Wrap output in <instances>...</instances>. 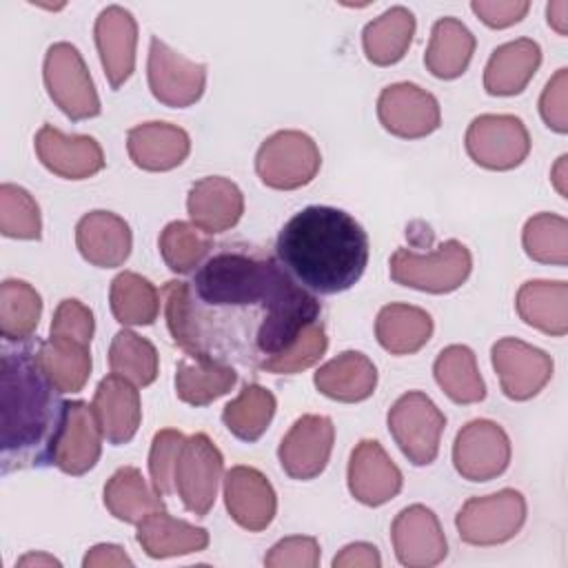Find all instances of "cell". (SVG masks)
<instances>
[{
  "mask_svg": "<svg viewBox=\"0 0 568 568\" xmlns=\"http://www.w3.org/2000/svg\"><path fill=\"white\" fill-rule=\"evenodd\" d=\"M351 495L364 506H382L399 495L404 477L377 439H362L348 459Z\"/></svg>",
  "mask_w": 568,
  "mask_h": 568,
  "instance_id": "e0dca14e",
  "label": "cell"
},
{
  "mask_svg": "<svg viewBox=\"0 0 568 568\" xmlns=\"http://www.w3.org/2000/svg\"><path fill=\"white\" fill-rule=\"evenodd\" d=\"M433 335V317L410 304H386L375 320V337L390 355H413Z\"/></svg>",
  "mask_w": 568,
  "mask_h": 568,
  "instance_id": "f546056e",
  "label": "cell"
},
{
  "mask_svg": "<svg viewBox=\"0 0 568 568\" xmlns=\"http://www.w3.org/2000/svg\"><path fill=\"white\" fill-rule=\"evenodd\" d=\"M42 373L36 353L7 351L0 359V444L18 462H47L49 439L62 402Z\"/></svg>",
  "mask_w": 568,
  "mask_h": 568,
  "instance_id": "7a4b0ae2",
  "label": "cell"
},
{
  "mask_svg": "<svg viewBox=\"0 0 568 568\" xmlns=\"http://www.w3.org/2000/svg\"><path fill=\"white\" fill-rule=\"evenodd\" d=\"M322 166L315 140L302 131L284 129L268 135L255 155V171L262 184L277 191H293L313 182Z\"/></svg>",
  "mask_w": 568,
  "mask_h": 568,
  "instance_id": "277c9868",
  "label": "cell"
},
{
  "mask_svg": "<svg viewBox=\"0 0 568 568\" xmlns=\"http://www.w3.org/2000/svg\"><path fill=\"white\" fill-rule=\"evenodd\" d=\"M146 78L153 98L171 109L195 104L206 87V67L189 60L160 38H151Z\"/></svg>",
  "mask_w": 568,
  "mask_h": 568,
  "instance_id": "8fae6325",
  "label": "cell"
},
{
  "mask_svg": "<svg viewBox=\"0 0 568 568\" xmlns=\"http://www.w3.org/2000/svg\"><path fill=\"white\" fill-rule=\"evenodd\" d=\"M326 348H328L326 331H324L322 322L315 320L297 335V339L286 351L260 362L257 368L273 373V375H293V373L306 371L313 364H317L322 359V355L326 353Z\"/></svg>",
  "mask_w": 568,
  "mask_h": 568,
  "instance_id": "ee69618b",
  "label": "cell"
},
{
  "mask_svg": "<svg viewBox=\"0 0 568 568\" xmlns=\"http://www.w3.org/2000/svg\"><path fill=\"white\" fill-rule=\"evenodd\" d=\"M377 118L390 135L404 140L426 138L442 124L437 98L413 82H395L382 89Z\"/></svg>",
  "mask_w": 568,
  "mask_h": 568,
  "instance_id": "5bb4252c",
  "label": "cell"
},
{
  "mask_svg": "<svg viewBox=\"0 0 568 568\" xmlns=\"http://www.w3.org/2000/svg\"><path fill=\"white\" fill-rule=\"evenodd\" d=\"M102 437L93 406L82 399L62 402L58 424L49 439L47 462L67 475H84L100 459Z\"/></svg>",
  "mask_w": 568,
  "mask_h": 568,
  "instance_id": "8992f818",
  "label": "cell"
},
{
  "mask_svg": "<svg viewBox=\"0 0 568 568\" xmlns=\"http://www.w3.org/2000/svg\"><path fill=\"white\" fill-rule=\"evenodd\" d=\"M521 244L530 260L539 264H568V222L555 213H537L526 220Z\"/></svg>",
  "mask_w": 568,
  "mask_h": 568,
  "instance_id": "60d3db41",
  "label": "cell"
},
{
  "mask_svg": "<svg viewBox=\"0 0 568 568\" xmlns=\"http://www.w3.org/2000/svg\"><path fill=\"white\" fill-rule=\"evenodd\" d=\"M109 304L113 317L124 326H149L160 313V293L142 275L122 271L111 280Z\"/></svg>",
  "mask_w": 568,
  "mask_h": 568,
  "instance_id": "d590c367",
  "label": "cell"
},
{
  "mask_svg": "<svg viewBox=\"0 0 568 568\" xmlns=\"http://www.w3.org/2000/svg\"><path fill=\"white\" fill-rule=\"evenodd\" d=\"M475 36L470 29L457 18H439L433 24L430 42L424 53V64L430 75L439 80L459 78L475 53Z\"/></svg>",
  "mask_w": 568,
  "mask_h": 568,
  "instance_id": "4dcf8cb0",
  "label": "cell"
},
{
  "mask_svg": "<svg viewBox=\"0 0 568 568\" xmlns=\"http://www.w3.org/2000/svg\"><path fill=\"white\" fill-rule=\"evenodd\" d=\"M433 375L437 386L455 404H477L486 397V384L479 375L477 357L464 344L446 346L433 364Z\"/></svg>",
  "mask_w": 568,
  "mask_h": 568,
  "instance_id": "e575fe53",
  "label": "cell"
},
{
  "mask_svg": "<svg viewBox=\"0 0 568 568\" xmlns=\"http://www.w3.org/2000/svg\"><path fill=\"white\" fill-rule=\"evenodd\" d=\"M126 151L131 162L142 171H171L186 160L191 138L178 124L142 122L129 129Z\"/></svg>",
  "mask_w": 568,
  "mask_h": 568,
  "instance_id": "cb8c5ba5",
  "label": "cell"
},
{
  "mask_svg": "<svg viewBox=\"0 0 568 568\" xmlns=\"http://www.w3.org/2000/svg\"><path fill=\"white\" fill-rule=\"evenodd\" d=\"M335 442V426L326 415H302L282 437L277 459L293 479H315L324 473Z\"/></svg>",
  "mask_w": 568,
  "mask_h": 568,
  "instance_id": "9a60e30c",
  "label": "cell"
},
{
  "mask_svg": "<svg viewBox=\"0 0 568 568\" xmlns=\"http://www.w3.org/2000/svg\"><path fill=\"white\" fill-rule=\"evenodd\" d=\"M93 313L89 306H84L80 300H62L53 313L51 320V328L49 335H58V337H69V339H78L82 344H91L93 339Z\"/></svg>",
  "mask_w": 568,
  "mask_h": 568,
  "instance_id": "bcb514c9",
  "label": "cell"
},
{
  "mask_svg": "<svg viewBox=\"0 0 568 568\" xmlns=\"http://www.w3.org/2000/svg\"><path fill=\"white\" fill-rule=\"evenodd\" d=\"M184 439L186 435L175 428H162L153 435L151 450H149V473H151V484L160 495L175 493L173 470H175V459L180 455Z\"/></svg>",
  "mask_w": 568,
  "mask_h": 568,
  "instance_id": "f6af8a7d",
  "label": "cell"
},
{
  "mask_svg": "<svg viewBox=\"0 0 568 568\" xmlns=\"http://www.w3.org/2000/svg\"><path fill=\"white\" fill-rule=\"evenodd\" d=\"M224 504L231 519L248 532H260L271 526L277 497L271 481L251 466H233L224 475Z\"/></svg>",
  "mask_w": 568,
  "mask_h": 568,
  "instance_id": "ffe728a7",
  "label": "cell"
},
{
  "mask_svg": "<svg viewBox=\"0 0 568 568\" xmlns=\"http://www.w3.org/2000/svg\"><path fill=\"white\" fill-rule=\"evenodd\" d=\"M388 433L413 466H428L439 453L446 415L422 390L404 393L386 415Z\"/></svg>",
  "mask_w": 568,
  "mask_h": 568,
  "instance_id": "5b68a950",
  "label": "cell"
},
{
  "mask_svg": "<svg viewBox=\"0 0 568 568\" xmlns=\"http://www.w3.org/2000/svg\"><path fill=\"white\" fill-rule=\"evenodd\" d=\"M566 155H561L559 160H557V164H555V171H552V182H555V186H557V191H559V195L561 197H566V184H564V175H566Z\"/></svg>",
  "mask_w": 568,
  "mask_h": 568,
  "instance_id": "11a10c76",
  "label": "cell"
},
{
  "mask_svg": "<svg viewBox=\"0 0 568 568\" xmlns=\"http://www.w3.org/2000/svg\"><path fill=\"white\" fill-rule=\"evenodd\" d=\"M526 521V499L515 488L470 497L457 513L455 526L470 546H497L513 539Z\"/></svg>",
  "mask_w": 568,
  "mask_h": 568,
  "instance_id": "ba28073f",
  "label": "cell"
},
{
  "mask_svg": "<svg viewBox=\"0 0 568 568\" xmlns=\"http://www.w3.org/2000/svg\"><path fill=\"white\" fill-rule=\"evenodd\" d=\"M104 506L124 524H140L153 510H164L162 495L135 466H122L109 477L104 484Z\"/></svg>",
  "mask_w": 568,
  "mask_h": 568,
  "instance_id": "836d02e7",
  "label": "cell"
},
{
  "mask_svg": "<svg viewBox=\"0 0 568 568\" xmlns=\"http://www.w3.org/2000/svg\"><path fill=\"white\" fill-rule=\"evenodd\" d=\"M333 566L335 568H379L382 566V557L379 550L368 544V541H355L344 546L335 557H333Z\"/></svg>",
  "mask_w": 568,
  "mask_h": 568,
  "instance_id": "f907efd6",
  "label": "cell"
},
{
  "mask_svg": "<svg viewBox=\"0 0 568 568\" xmlns=\"http://www.w3.org/2000/svg\"><path fill=\"white\" fill-rule=\"evenodd\" d=\"M186 211L191 222L204 233H224L233 229L244 213V195L235 182L222 175H209L189 189Z\"/></svg>",
  "mask_w": 568,
  "mask_h": 568,
  "instance_id": "603a6c76",
  "label": "cell"
},
{
  "mask_svg": "<svg viewBox=\"0 0 568 568\" xmlns=\"http://www.w3.org/2000/svg\"><path fill=\"white\" fill-rule=\"evenodd\" d=\"M313 384L328 399L355 404L375 393L377 368L364 353L344 351L317 368Z\"/></svg>",
  "mask_w": 568,
  "mask_h": 568,
  "instance_id": "484cf974",
  "label": "cell"
},
{
  "mask_svg": "<svg viewBox=\"0 0 568 568\" xmlns=\"http://www.w3.org/2000/svg\"><path fill=\"white\" fill-rule=\"evenodd\" d=\"M158 246L164 264L173 273L186 275L202 266L209 251L213 248V242L209 233L197 229L193 222L175 220L162 229Z\"/></svg>",
  "mask_w": 568,
  "mask_h": 568,
  "instance_id": "ab89813d",
  "label": "cell"
},
{
  "mask_svg": "<svg viewBox=\"0 0 568 568\" xmlns=\"http://www.w3.org/2000/svg\"><path fill=\"white\" fill-rule=\"evenodd\" d=\"M44 87L55 106L73 122L100 115V98L84 58L71 42H55L44 55Z\"/></svg>",
  "mask_w": 568,
  "mask_h": 568,
  "instance_id": "52a82bcc",
  "label": "cell"
},
{
  "mask_svg": "<svg viewBox=\"0 0 568 568\" xmlns=\"http://www.w3.org/2000/svg\"><path fill=\"white\" fill-rule=\"evenodd\" d=\"M82 566L84 568H95V566H133V561L124 552V548H120L115 544H98V546H93L84 555Z\"/></svg>",
  "mask_w": 568,
  "mask_h": 568,
  "instance_id": "816d5d0a",
  "label": "cell"
},
{
  "mask_svg": "<svg viewBox=\"0 0 568 568\" xmlns=\"http://www.w3.org/2000/svg\"><path fill=\"white\" fill-rule=\"evenodd\" d=\"M473 13L490 29H506L517 24L530 9L528 0H473Z\"/></svg>",
  "mask_w": 568,
  "mask_h": 568,
  "instance_id": "681fc988",
  "label": "cell"
},
{
  "mask_svg": "<svg viewBox=\"0 0 568 568\" xmlns=\"http://www.w3.org/2000/svg\"><path fill=\"white\" fill-rule=\"evenodd\" d=\"M541 64V47L530 38H517L499 44L484 69V89L488 95L521 93Z\"/></svg>",
  "mask_w": 568,
  "mask_h": 568,
  "instance_id": "d4e9b609",
  "label": "cell"
},
{
  "mask_svg": "<svg viewBox=\"0 0 568 568\" xmlns=\"http://www.w3.org/2000/svg\"><path fill=\"white\" fill-rule=\"evenodd\" d=\"M42 315L40 293L24 280H4L0 284V333L7 342L29 339Z\"/></svg>",
  "mask_w": 568,
  "mask_h": 568,
  "instance_id": "74e56055",
  "label": "cell"
},
{
  "mask_svg": "<svg viewBox=\"0 0 568 568\" xmlns=\"http://www.w3.org/2000/svg\"><path fill=\"white\" fill-rule=\"evenodd\" d=\"M510 439L493 419H473L453 444L455 470L468 481H490L510 464Z\"/></svg>",
  "mask_w": 568,
  "mask_h": 568,
  "instance_id": "7c38bea8",
  "label": "cell"
},
{
  "mask_svg": "<svg viewBox=\"0 0 568 568\" xmlns=\"http://www.w3.org/2000/svg\"><path fill=\"white\" fill-rule=\"evenodd\" d=\"M162 295H164V317H166V326L173 342L186 355H204L197 337L191 284L182 280H171L164 284Z\"/></svg>",
  "mask_w": 568,
  "mask_h": 568,
  "instance_id": "b9f144b4",
  "label": "cell"
},
{
  "mask_svg": "<svg viewBox=\"0 0 568 568\" xmlns=\"http://www.w3.org/2000/svg\"><path fill=\"white\" fill-rule=\"evenodd\" d=\"M235 382V368L211 355L182 357L175 368V395L191 406L211 404L226 395Z\"/></svg>",
  "mask_w": 568,
  "mask_h": 568,
  "instance_id": "f1b7e54d",
  "label": "cell"
},
{
  "mask_svg": "<svg viewBox=\"0 0 568 568\" xmlns=\"http://www.w3.org/2000/svg\"><path fill=\"white\" fill-rule=\"evenodd\" d=\"M142 550L153 559L200 552L209 546V532L184 519L171 517L166 510H153L138 524L135 532Z\"/></svg>",
  "mask_w": 568,
  "mask_h": 568,
  "instance_id": "4316f807",
  "label": "cell"
},
{
  "mask_svg": "<svg viewBox=\"0 0 568 568\" xmlns=\"http://www.w3.org/2000/svg\"><path fill=\"white\" fill-rule=\"evenodd\" d=\"M36 359L58 393H78L91 375L89 344L49 335L36 351Z\"/></svg>",
  "mask_w": 568,
  "mask_h": 568,
  "instance_id": "d6a6232c",
  "label": "cell"
},
{
  "mask_svg": "<svg viewBox=\"0 0 568 568\" xmlns=\"http://www.w3.org/2000/svg\"><path fill=\"white\" fill-rule=\"evenodd\" d=\"M539 113L548 129L568 133V69H559L539 98Z\"/></svg>",
  "mask_w": 568,
  "mask_h": 568,
  "instance_id": "c3c4849f",
  "label": "cell"
},
{
  "mask_svg": "<svg viewBox=\"0 0 568 568\" xmlns=\"http://www.w3.org/2000/svg\"><path fill=\"white\" fill-rule=\"evenodd\" d=\"M390 539L397 561L406 568L437 566L448 552L442 524L424 504H413L399 510L390 526Z\"/></svg>",
  "mask_w": 568,
  "mask_h": 568,
  "instance_id": "2e32d148",
  "label": "cell"
},
{
  "mask_svg": "<svg viewBox=\"0 0 568 568\" xmlns=\"http://www.w3.org/2000/svg\"><path fill=\"white\" fill-rule=\"evenodd\" d=\"M109 366L111 373L133 382L135 386H149L158 377L160 362L155 346L146 337L122 328L111 339Z\"/></svg>",
  "mask_w": 568,
  "mask_h": 568,
  "instance_id": "f35d334b",
  "label": "cell"
},
{
  "mask_svg": "<svg viewBox=\"0 0 568 568\" xmlns=\"http://www.w3.org/2000/svg\"><path fill=\"white\" fill-rule=\"evenodd\" d=\"M519 317L552 337L568 333V284L557 280H530L519 286L515 297Z\"/></svg>",
  "mask_w": 568,
  "mask_h": 568,
  "instance_id": "83f0119b",
  "label": "cell"
},
{
  "mask_svg": "<svg viewBox=\"0 0 568 568\" xmlns=\"http://www.w3.org/2000/svg\"><path fill=\"white\" fill-rule=\"evenodd\" d=\"M18 566H60V561L53 559L51 555L31 552V555H24L22 559H18Z\"/></svg>",
  "mask_w": 568,
  "mask_h": 568,
  "instance_id": "db71d44e",
  "label": "cell"
},
{
  "mask_svg": "<svg viewBox=\"0 0 568 568\" xmlns=\"http://www.w3.org/2000/svg\"><path fill=\"white\" fill-rule=\"evenodd\" d=\"M415 16L397 4L371 20L362 31V47L368 62L377 67H390L399 62L415 36Z\"/></svg>",
  "mask_w": 568,
  "mask_h": 568,
  "instance_id": "1f68e13d",
  "label": "cell"
},
{
  "mask_svg": "<svg viewBox=\"0 0 568 568\" xmlns=\"http://www.w3.org/2000/svg\"><path fill=\"white\" fill-rule=\"evenodd\" d=\"M546 16H548V24L559 33V36H566L568 33V2L566 0H557V2H550L546 7Z\"/></svg>",
  "mask_w": 568,
  "mask_h": 568,
  "instance_id": "f5cc1de1",
  "label": "cell"
},
{
  "mask_svg": "<svg viewBox=\"0 0 568 568\" xmlns=\"http://www.w3.org/2000/svg\"><path fill=\"white\" fill-rule=\"evenodd\" d=\"M33 146L44 169L64 180H87L104 169L102 146L91 135H67L44 124L36 133Z\"/></svg>",
  "mask_w": 568,
  "mask_h": 568,
  "instance_id": "ac0fdd59",
  "label": "cell"
},
{
  "mask_svg": "<svg viewBox=\"0 0 568 568\" xmlns=\"http://www.w3.org/2000/svg\"><path fill=\"white\" fill-rule=\"evenodd\" d=\"M490 362L508 399L535 397L552 377V357L517 337H501L490 348Z\"/></svg>",
  "mask_w": 568,
  "mask_h": 568,
  "instance_id": "4fadbf2b",
  "label": "cell"
},
{
  "mask_svg": "<svg viewBox=\"0 0 568 568\" xmlns=\"http://www.w3.org/2000/svg\"><path fill=\"white\" fill-rule=\"evenodd\" d=\"M470 160L488 171H510L530 153V135L517 115L484 113L477 115L464 135Z\"/></svg>",
  "mask_w": 568,
  "mask_h": 568,
  "instance_id": "9c48e42d",
  "label": "cell"
},
{
  "mask_svg": "<svg viewBox=\"0 0 568 568\" xmlns=\"http://www.w3.org/2000/svg\"><path fill=\"white\" fill-rule=\"evenodd\" d=\"M0 233L16 240H40L42 235L40 206L33 195L18 184L4 182L0 186Z\"/></svg>",
  "mask_w": 568,
  "mask_h": 568,
  "instance_id": "7bdbcfd3",
  "label": "cell"
},
{
  "mask_svg": "<svg viewBox=\"0 0 568 568\" xmlns=\"http://www.w3.org/2000/svg\"><path fill=\"white\" fill-rule=\"evenodd\" d=\"M91 406L109 444L122 446L135 437L142 422V404L133 382L115 373L102 377Z\"/></svg>",
  "mask_w": 568,
  "mask_h": 568,
  "instance_id": "44dd1931",
  "label": "cell"
},
{
  "mask_svg": "<svg viewBox=\"0 0 568 568\" xmlns=\"http://www.w3.org/2000/svg\"><path fill=\"white\" fill-rule=\"evenodd\" d=\"M277 262L306 291L335 295L359 282L368 264V235L335 206H306L280 231Z\"/></svg>",
  "mask_w": 568,
  "mask_h": 568,
  "instance_id": "6da1fadb",
  "label": "cell"
},
{
  "mask_svg": "<svg viewBox=\"0 0 568 568\" xmlns=\"http://www.w3.org/2000/svg\"><path fill=\"white\" fill-rule=\"evenodd\" d=\"M80 255L100 268H115L126 262L133 246L129 224L111 211H89L75 224Z\"/></svg>",
  "mask_w": 568,
  "mask_h": 568,
  "instance_id": "7402d4cb",
  "label": "cell"
},
{
  "mask_svg": "<svg viewBox=\"0 0 568 568\" xmlns=\"http://www.w3.org/2000/svg\"><path fill=\"white\" fill-rule=\"evenodd\" d=\"M100 62L111 89H120L135 69L138 24L131 11L120 4H109L95 18L93 27Z\"/></svg>",
  "mask_w": 568,
  "mask_h": 568,
  "instance_id": "d6986e66",
  "label": "cell"
},
{
  "mask_svg": "<svg viewBox=\"0 0 568 568\" xmlns=\"http://www.w3.org/2000/svg\"><path fill=\"white\" fill-rule=\"evenodd\" d=\"M222 470V453L204 433L184 439L175 459L173 486L189 513L204 517L213 508Z\"/></svg>",
  "mask_w": 568,
  "mask_h": 568,
  "instance_id": "30bf717a",
  "label": "cell"
},
{
  "mask_svg": "<svg viewBox=\"0 0 568 568\" xmlns=\"http://www.w3.org/2000/svg\"><path fill=\"white\" fill-rule=\"evenodd\" d=\"M275 408L277 402L268 388L260 384H246L240 395L224 406L222 422L237 439L257 442L266 433Z\"/></svg>",
  "mask_w": 568,
  "mask_h": 568,
  "instance_id": "8d00e7d4",
  "label": "cell"
},
{
  "mask_svg": "<svg viewBox=\"0 0 568 568\" xmlns=\"http://www.w3.org/2000/svg\"><path fill=\"white\" fill-rule=\"evenodd\" d=\"M473 257L459 240H446L430 253L397 248L390 255V280L424 293H453L470 275Z\"/></svg>",
  "mask_w": 568,
  "mask_h": 568,
  "instance_id": "3957f363",
  "label": "cell"
},
{
  "mask_svg": "<svg viewBox=\"0 0 568 568\" xmlns=\"http://www.w3.org/2000/svg\"><path fill=\"white\" fill-rule=\"evenodd\" d=\"M320 564V544L315 537L293 535L280 539L264 557L268 568H315Z\"/></svg>",
  "mask_w": 568,
  "mask_h": 568,
  "instance_id": "7dc6e473",
  "label": "cell"
}]
</instances>
